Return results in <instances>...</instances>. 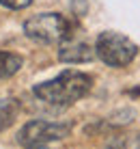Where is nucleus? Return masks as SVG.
I'll list each match as a JSON object with an SVG mask.
<instances>
[{
	"mask_svg": "<svg viewBox=\"0 0 140 149\" xmlns=\"http://www.w3.org/2000/svg\"><path fill=\"white\" fill-rule=\"evenodd\" d=\"M69 132L71 127L67 123H52L43 119H35V121H28L17 132V143L24 147H41L52 141H60V138L69 136Z\"/></svg>",
	"mask_w": 140,
	"mask_h": 149,
	"instance_id": "4",
	"label": "nucleus"
},
{
	"mask_svg": "<svg viewBox=\"0 0 140 149\" xmlns=\"http://www.w3.org/2000/svg\"><path fill=\"white\" fill-rule=\"evenodd\" d=\"M93 58H95V50L84 41H71L60 45L58 50V61L63 63H89Z\"/></svg>",
	"mask_w": 140,
	"mask_h": 149,
	"instance_id": "5",
	"label": "nucleus"
},
{
	"mask_svg": "<svg viewBox=\"0 0 140 149\" xmlns=\"http://www.w3.org/2000/svg\"><path fill=\"white\" fill-rule=\"evenodd\" d=\"M33 4V0H0V7L4 9H13V11H19V9H26Z\"/></svg>",
	"mask_w": 140,
	"mask_h": 149,
	"instance_id": "7",
	"label": "nucleus"
},
{
	"mask_svg": "<svg viewBox=\"0 0 140 149\" xmlns=\"http://www.w3.org/2000/svg\"><path fill=\"white\" fill-rule=\"evenodd\" d=\"M24 65V58L19 54H13V52H4L0 50V80L2 78H11L19 71V67Z\"/></svg>",
	"mask_w": 140,
	"mask_h": 149,
	"instance_id": "6",
	"label": "nucleus"
},
{
	"mask_svg": "<svg viewBox=\"0 0 140 149\" xmlns=\"http://www.w3.org/2000/svg\"><path fill=\"white\" fill-rule=\"evenodd\" d=\"M69 30H71L69 22L60 13H39L24 22L26 37L37 41V43H43V45L65 41L69 37Z\"/></svg>",
	"mask_w": 140,
	"mask_h": 149,
	"instance_id": "2",
	"label": "nucleus"
},
{
	"mask_svg": "<svg viewBox=\"0 0 140 149\" xmlns=\"http://www.w3.org/2000/svg\"><path fill=\"white\" fill-rule=\"evenodd\" d=\"M24 149H48L45 145H41V147H24Z\"/></svg>",
	"mask_w": 140,
	"mask_h": 149,
	"instance_id": "8",
	"label": "nucleus"
},
{
	"mask_svg": "<svg viewBox=\"0 0 140 149\" xmlns=\"http://www.w3.org/2000/svg\"><path fill=\"white\" fill-rule=\"evenodd\" d=\"M93 86V78L89 74H82L76 69H67L60 76L52 78L48 82L35 84L33 93L41 102H48L52 106H69L73 102L82 100Z\"/></svg>",
	"mask_w": 140,
	"mask_h": 149,
	"instance_id": "1",
	"label": "nucleus"
},
{
	"mask_svg": "<svg viewBox=\"0 0 140 149\" xmlns=\"http://www.w3.org/2000/svg\"><path fill=\"white\" fill-rule=\"evenodd\" d=\"M95 54L110 67H125L138 54V45L129 37L114 30L101 33L95 41Z\"/></svg>",
	"mask_w": 140,
	"mask_h": 149,
	"instance_id": "3",
	"label": "nucleus"
}]
</instances>
